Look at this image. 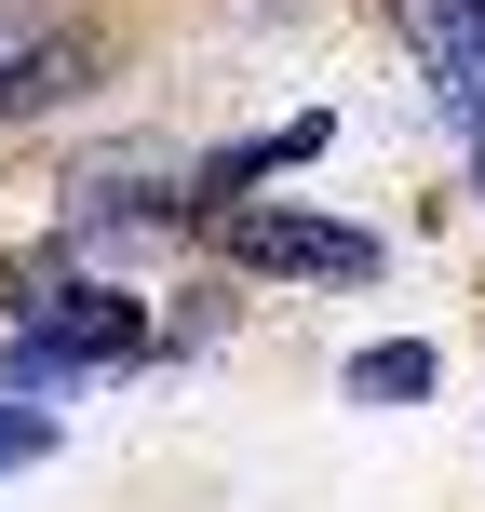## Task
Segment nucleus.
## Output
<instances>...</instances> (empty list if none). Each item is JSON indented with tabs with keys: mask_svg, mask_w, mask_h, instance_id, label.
I'll return each mask as SVG.
<instances>
[{
	"mask_svg": "<svg viewBox=\"0 0 485 512\" xmlns=\"http://www.w3.org/2000/svg\"><path fill=\"white\" fill-rule=\"evenodd\" d=\"M149 351V310L122 283H54L0 324V391H54V378H108V364Z\"/></svg>",
	"mask_w": 485,
	"mask_h": 512,
	"instance_id": "obj_1",
	"label": "nucleus"
},
{
	"mask_svg": "<svg viewBox=\"0 0 485 512\" xmlns=\"http://www.w3.org/2000/svg\"><path fill=\"white\" fill-rule=\"evenodd\" d=\"M95 68H108V41L81 14H14L0 0V122H41V108L95 95Z\"/></svg>",
	"mask_w": 485,
	"mask_h": 512,
	"instance_id": "obj_2",
	"label": "nucleus"
},
{
	"mask_svg": "<svg viewBox=\"0 0 485 512\" xmlns=\"http://www.w3.org/2000/svg\"><path fill=\"white\" fill-rule=\"evenodd\" d=\"M216 243H230V270H297V283H378V230H351V216H256V203H230V216H216Z\"/></svg>",
	"mask_w": 485,
	"mask_h": 512,
	"instance_id": "obj_3",
	"label": "nucleus"
},
{
	"mask_svg": "<svg viewBox=\"0 0 485 512\" xmlns=\"http://www.w3.org/2000/svg\"><path fill=\"white\" fill-rule=\"evenodd\" d=\"M149 243V230H189V189L162 176V162H95V176H68V243Z\"/></svg>",
	"mask_w": 485,
	"mask_h": 512,
	"instance_id": "obj_4",
	"label": "nucleus"
},
{
	"mask_svg": "<svg viewBox=\"0 0 485 512\" xmlns=\"http://www.w3.org/2000/svg\"><path fill=\"white\" fill-rule=\"evenodd\" d=\"M324 149H337V122H324V108H297V122H270V135H243V149H216L203 176H189V230H216V216H230V189L283 176V162H324Z\"/></svg>",
	"mask_w": 485,
	"mask_h": 512,
	"instance_id": "obj_5",
	"label": "nucleus"
},
{
	"mask_svg": "<svg viewBox=\"0 0 485 512\" xmlns=\"http://www.w3.org/2000/svg\"><path fill=\"white\" fill-rule=\"evenodd\" d=\"M405 41H418V68L459 95V122H485V41H472V0H405Z\"/></svg>",
	"mask_w": 485,
	"mask_h": 512,
	"instance_id": "obj_6",
	"label": "nucleus"
},
{
	"mask_svg": "<svg viewBox=\"0 0 485 512\" xmlns=\"http://www.w3.org/2000/svg\"><path fill=\"white\" fill-rule=\"evenodd\" d=\"M432 378H445V351H432V337H378V351H351V364H337V391H351V405H418Z\"/></svg>",
	"mask_w": 485,
	"mask_h": 512,
	"instance_id": "obj_7",
	"label": "nucleus"
},
{
	"mask_svg": "<svg viewBox=\"0 0 485 512\" xmlns=\"http://www.w3.org/2000/svg\"><path fill=\"white\" fill-rule=\"evenodd\" d=\"M27 459H54V418H41V405H14V391H0V472H27Z\"/></svg>",
	"mask_w": 485,
	"mask_h": 512,
	"instance_id": "obj_8",
	"label": "nucleus"
},
{
	"mask_svg": "<svg viewBox=\"0 0 485 512\" xmlns=\"http://www.w3.org/2000/svg\"><path fill=\"white\" fill-rule=\"evenodd\" d=\"M459 135H472V189H485V122H459Z\"/></svg>",
	"mask_w": 485,
	"mask_h": 512,
	"instance_id": "obj_9",
	"label": "nucleus"
},
{
	"mask_svg": "<svg viewBox=\"0 0 485 512\" xmlns=\"http://www.w3.org/2000/svg\"><path fill=\"white\" fill-rule=\"evenodd\" d=\"M472 41H485V0H472Z\"/></svg>",
	"mask_w": 485,
	"mask_h": 512,
	"instance_id": "obj_10",
	"label": "nucleus"
}]
</instances>
